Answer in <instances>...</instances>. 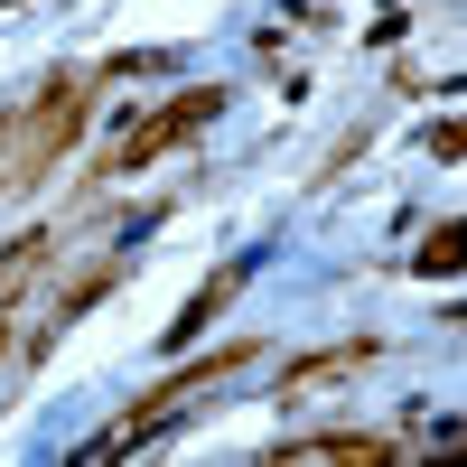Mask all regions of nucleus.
Here are the masks:
<instances>
[{
	"instance_id": "nucleus-3",
	"label": "nucleus",
	"mask_w": 467,
	"mask_h": 467,
	"mask_svg": "<svg viewBox=\"0 0 467 467\" xmlns=\"http://www.w3.org/2000/svg\"><path fill=\"white\" fill-rule=\"evenodd\" d=\"M234 365H253V346H215V356H187L178 374H160V383H150V393L131 402V420H122V431H112V440H94V449H131V431H150V420H169L187 393H206V383H224Z\"/></svg>"
},
{
	"instance_id": "nucleus-5",
	"label": "nucleus",
	"mask_w": 467,
	"mask_h": 467,
	"mask_svg": "<svg viewBox=\"0 0 467 467\" xmlns=\"http://www.w3.org/2000/svg\"><path fill=\"white\" fill-rule=\"evenodd\" d=\"M356 365H374V346H327V356H308V365H290V374H281V393H318V383H346Z\"/></svg>"
},
{
	"instance_id": "nucleus-1",
	"label": "nucleus",
	"mask_w": 467,
	"mask_h": 467,
	"mask_svg": "<svg viewBox=\"0 0 467 467\" xmlns=\"http://www.w3.org/2000/svg\"><path fill=\"white\" fill-rule=\"evenodd\" d=\"M85 103H94V75H47L28 103L0 112V197L37 187V178L66 160V140L85 131Z\"/></svg>"
},
{
	"instance_id": "nucleus-4",
	"label": "nucleus",
	"mask_w": 467,
	"mask_h": 467,
	"mask_svg": "<svg viewBox=\"0 0 467 467\" xmlns=\"http://www.w3.org/2000/svg\"><path fill=\"white\" fill-rule=\"evenodd\" d=\"M383 458H402V449L374 440V431H318V440H281L271 449V467H383Z\"/></svg>"
},
{
	"instance_id": "nucleus-7",
	"label": "nucleus",
	"mask_w": 467,
	"mask_h": 467,
	"mask_svg": "<svg viewBox=\"0 0 467 467\" xmlns=\"http://www.w3.org/2000/svg\"><path fill=\"white\" fill-rule=\"evenodd\" d=\"M420 271H431V281H449V271H458V224H440L431 244H420Z\"/></svg>"
},
{
	"instance_id": "nucleus-2",
	"label": "nucleus",
	"mask_w": 467,
	"mask_h": 467,
	"mask_svg": "<svg viewBox=\"0 0 467 467\" xmlns=\"http://www.w3.org/2000/svg\"><path fill=\"white\" fill-rule=\"evenodd\" d=\"M215 112H224L215 85H187V94H169L160 112H131L122 140L103 150V178H131V169H150V160H169V150H187V131H206Z\"/></svg>"
},
{
	"instance_id": "nucleus-6",
	"label": "nucleus",
	"mask_w": 467,
	"mask_h": 467,
	"mask_svg": "<svg viewBox=\"0 0 467 467\" xmlns=\"http://www.w3.org/2000/svg\"><path fill=\"white\" fill-rule=\"evenodd\" d=\"M234 290H244V271H234V262H224V271H215V281H206V290H197V308H187V318H178V337H197V327H206V318H215V308H224V299H234Z\"/></svg>"
}]
</instances>
